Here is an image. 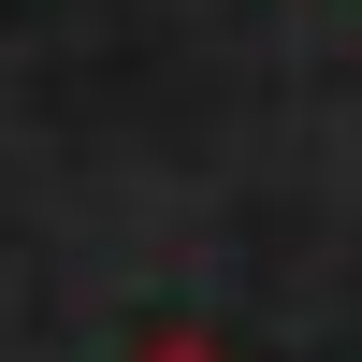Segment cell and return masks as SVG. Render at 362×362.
<instances>
[{
    "label": "cell",
    "mask_w": 362,
    "mask_h": 362,
    "mask_svg": "<svg viewBox=\"0 0 362 362\" xmlns=\"http://www.w3.org/2000/svg\"><path fill=\"white\" fill-rule=\"evenodd\" d=\"M145 362H218V348H145Z\"/></svg>",
    "instance_id": "1"
}]
</instances>
